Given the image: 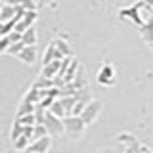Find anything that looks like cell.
I'll use <instances>...</instances> for the list:
<instances>
[{"instance_id":"5","label":"cell","mask_w":153,"mask_h":153,"mask_svg":"<svg viewBox=\"0 0 153 153\" xmlns=\"http://www.w3.org/2000/svg\"><path fill=\"white\" fill-rule=\"evenodd\" d=\"M52 147V136H40V138H35L31 140V143L27 146L25 153H48Z\"/></svg>"},{"instance_id":"17","label":"cell","mask_w":153,"mask_h":153,"mask_svg":"<svg viewBox=\"0 0 153 153\" xmlns=\"http://www.w3.org/2000/svg\"><path fill=\"white\" fill-rule=\"evenodd\" d=\"M27 113H35V103H29L25 100H21L17 107V115H27Z\"/></svg>"},{"instance_id":"13","label":"cell","mask_w":153,"mask_h":153,"mask_svg":"<svg viewBox=\"0 0 153 153\" xmlns=\"http://www.w3.org/2000/svg\"><path fill=\"white\" fill-rule=\"evenodd\" d=\"M29 143H31V138H29L27 134H21V136H17L16 140H13V147H16V151H25Z\"/></svg>"},{"instance_id":"19","label":"cell","mask_w":153,"mask_h":153,"mask_svg":"<svg viewBox=\"0 0 153 153\" xmlns=\"http://www.w3.org/2000/svg\"><path fill=\"white\" fill-rule=\"evenodd\" d=\"M21 134H23V126H21L19 123L13 121V124H12V130H10V138H12V142L16 140L17 136H21Z\"/></svg>"},{"instance_id":"1","label":"cell","mask_w":153,"mask_h":153,"mask_svg":"<svg viewBox=\"0 0 153 153\" xmlns=\"http://www.w3.org/2000/svg\"><path fill=\"white\" fill-rule=\"evenodd\" d=\"M61 124H63V134H67L71 140L82 138V134L86 130V124L82 123V119L79 115H65L61 119Z\"/></svg>"},{"instance_id":"8","label":"cell","mask_w":153,"mask_h":153,"mask_svg":"<svg viewBox=\"0 0 153 153\" xmlns=\"http://www.w3.org/2000/svg\"><path fill=\"white\" fill-rule=\"evenodd\" d=\"M21 42L25 46H36L38 42V35H36V27L31 25L29 29H25V31L21 33Z\"/></svg>"},{"instance_id":"18","label":"cell","mask_w":153,"mask_h":153,"mask_svg":"<svg viewBox=\"0 0 153 153\" xmlns=\"http://www.w3.org/2000/svg\"><path fill=\"white\" fill-rule=\"evenodd\" d=\"M46 134H48L46 126L42 123H35V124H33V134H31L33 140H35V138H40V136H46Z\"/></svg>"},{"instance_id":"16","label":"cell","mask_w":153,"mask_h":153,"mask_svg":"<svg viewBox=\"0 0 153 153\" xmlns=\"http://www.w3.org/2000/svg\"><path fill=\"white\" fill-rule=\"evenodd\" d=\"M35 88L42 90V88H50V86H54V79H46V76H38V79L35 80Z\"/></svg>"},{"instance_id":"4","label":"cell","mask_w":153,"mask_h":153,"mask_svg":"<svg viewBox=\"0 0 153 153\" xmlns=\"http://www.w3.org/2000/svg\"><path fill=\"white\" fill-rule=\"evenodd\" d=\"M42 124L46 126V132H48V136H61L63 134V124H61V119H57L54 117L50 111L46 109V113H44V119H42Z\"/></svg>"},{"instance_id":"15","label":"cell","mask_w":153,"mask_h":153,"mask_svg":"<svg viewBox=\"0 0 153 153\" xmlns=\"http://www.w3.org/2000/svg\"><path fill=\"white\" fill-rule=\"evenodd\" d=\"M16 123H19L21 126H33L35 124V113H27V115H17Z\"/></svg>"},{"instance_id":"20","label":"cell","mask_w":153,"mask_h":153,"mask_svg":"<svg viewBox=\"0 0 153 153\" xmlns=\"http://www.w3.org/2000/svg\"><path fill=\"white\" fill-rule=\"evenodd\" d=\"M10 44H12V40L8 38V35H2V36H0V54H6V50H8Z\"/></svg>"},{"instance_id":"2","label":"cell","mask_w":153,"mask_h":153,"mask_svg":"<svg viewBox=\"0 0 153 153\" xmlns=\"http://www.w3.org/2000/svg\"><path fill=\"white\" fill-rule=\"evenodd\" d=\"M102 111H103V103H102V100H90L88 103L82 107V111H80V115L79 117L82 119V123L88 126V124H94L96 121H98V117L102 115Z\"/></svg>"},{"instance_id":"9","label":"cell","mask_w":153,"mask_h":153,"mask_svg":"<svg viewBox=\"0 0 153 153\" xmlns=\"http://www.w3.org/2000/svg\"><path fill=\"white\" fill-rule=\"evenodd\" d=\"M71 86L75 88V92L80 90V88H84V86H88V82H86V73H84L82 65H79V69H76V73L73 76V80H71Z\"/></svg>"},{"instance_id":"11","label":"cell","mask_w":153,"mask_h":153,"mask_svg":"<svg viewBox=\"0 0 153 153\" xmlns=\"http://www.w3.org/2000/svg\"><path fill=\"white\" fill-rule=\"evenodd\" d=\"M54 44L57 48V52H59L63 57L65 56H73V48L67 44V40H63V38H54Z\"/></svg>"},{"instance_id":"6","label":"cell","mask_w":153,"mask_h":153,"mask_svg":"<svg viewBox=\"0 0 153 153\" xmlns=\"http://www.w3.org/2000/svg\"><path fill=\"white\" fill-rule=\"evenodd\" d=\"M16 57H17V59H21L25 65H33L36 61V48L35 46H23Z\"/></svg>"},{"instance_id":"12","label":"cell","mask_w":153,"mask_h":153,"mask_svg":"<svg viewBox=\"0 0 153 153\" xmlns=\"http://www.w3.org/2000/svg\"><path fill=\"white\" fill-rule=\"evenodd\" d=\"M48 111H50L54 117H57V119H63L65 117V109H63V105L59 103V100H54V102L50 103V107H48Z\"/></svg>"},{"instance_id":"3","label":"cell","mask_w":153,"mask_h":153,"mask_svg":"<svg viewBox=\"0 0 153 153\" xmlns=\"http://www.w3.org/2000/svg\"><path fill=\"white\" fill-rule=\"evenodd\" d=\"M96 80H98V84H102V86L115 84V80H117V69H115V65L113 63H103L98 69Z\"/></svg>"},{"instance_id":"7","label":"cell","mask_w":153,"mask_h":153,"mask_svg":"<svg viewBox=\"0 0 153 153\" xmlns=\"http://www.w3.org/2000/svg\"><path fill=\"white\" fill-rule=\"evenodd\" d=\"M59 61L61 59H54V61H50V63H44V65H42V71H40V76L56 79L57 73H59Z\"/></svg>"},{"instance_id":"10","label":"cell","mask_w":153,"mask_h":153,"mask_svg":"<svg viewBox=\"0 0 153 153\" xmlns=\"http://www.w3.org/2000/svg\"><path fill=\"white\" fill-rule=\"evenodd\" d=\"M61 56L59 52H57V48H56V44H54V40L48 44V48L44 50V57H42V65L44 63H50V61H54V59H61Z\"/></svg>"},{"instance_id":"14","label":"cell","mask_w":153,"mask_h":153,"mask_svg":"<svg viewBox=\"0 0 153 153\" xmlns=\"http://www.w3.org/2000/svg\"><path fill=\"white\" fill-rule=\"evenodd\" d=\"M23 100H25V102H29V103H38L40 102V92H38V88H35V86H31V90H29V92L23 96Z\"/></svg>"}]
</instances>
